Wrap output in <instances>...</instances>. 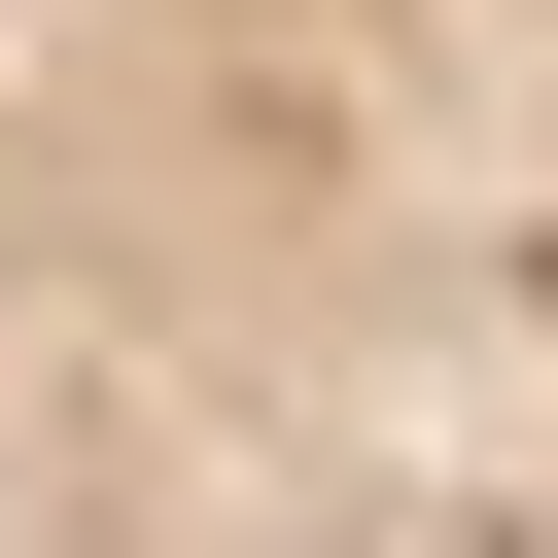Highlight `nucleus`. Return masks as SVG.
<instances>
[{
  "instance_id": "1",
  "label": "nucleus",
  "mask_w": 558,
  "mask_h": 558,
  "mask_svg": "<svg viewBox=\"0 0 558 558\" xmlns=\"http://www.w3.org/2000/svg\"><path fill=\"white\" fill-rule=\"evenodd\" d=\"M0 558H558V0H0Z\"/></svg>"
}]
</instances>
